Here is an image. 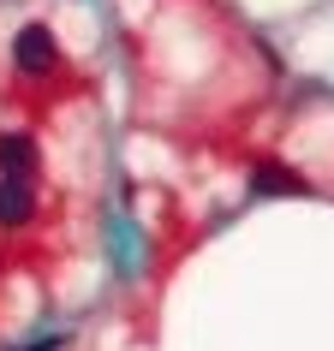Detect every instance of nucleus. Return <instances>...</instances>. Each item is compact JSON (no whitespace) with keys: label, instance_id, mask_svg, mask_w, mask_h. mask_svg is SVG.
Segmentation results:
<instances>
[{"label":"nucleus","instance_id":"obj_1","mask_svg":"<svg viewBox=\"0 0 334 351\" xmlns=\"http://www.w3.org/2000/svg\"><path fill=\"white\" fill-rule=\"evenodd\" d=\"M12 60H19L30 77H42V72H54L60 66V48H54V30L48 24H24L19 30V42H12Z\"/></svg>","mask_w":334,"mask_h":351},{"label":"nucleus","instance_id":"obj_2","mask_svg":"<svg viewBox=\"0 0 334 351\" xmlns=\"http://www.w3.org/2000/svg\"><path fill=\"white\" fill-rule=\"evenodd\" d=\"M30 179H12V173H6V179H0V221L6 226H24L30 221Z\"/></svg>","mask_w":334,"mask_h":351},{"label":"nucleus","instance_id":"obj_3","mask_svg":"<svg viewBox=\"0 0 334 351\" xmlns=\"http://www.w3.org/2000/svg\"><path fill=\"white\" fill-rule=\"evenodd\" d=\"M30 167H36V149H30V137H0V173H12V179H30Z\"/></svg>","mask_w":334,"mask_h":351},{"label":"nucleus","instance_id":"obj_4","mask_svg":"<svg viewBox=\"0 0 334 351\" xmlns=\"http://www.w3.org/2000/svg\"><path fill=\"white\" fill-rule=\"evenodd\" d=\"M257 191L263 197H293V191H304V179L287 167H257Z\"/></svg>","mask_w":334,"mask_h":351}]
</instances>
